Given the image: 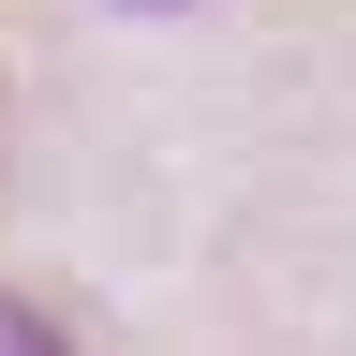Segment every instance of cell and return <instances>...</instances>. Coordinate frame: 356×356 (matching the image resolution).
Segmentation results:
<instances>
[{
    "mask_svg": "<svg viewBox=\"0 0 356 356\" xmlns=\"http://www.w3.org/2000/svg\"><path fill=\"white\" fill-rule=\"evenodd\" d=\"M0 356H74V341H60V327H44V312H30V297H0Z\"/></svg>",
    "mask_w": 356,
    "mask_h": 356,
    "instance_id": "obj_1",
    "label": "cell"
}]
</instances>
